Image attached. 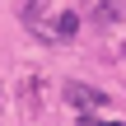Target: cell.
<instances>
[{"mask_svg": "<svg viewBox=\"0 0 126 126\" xmlns=\"http://www.w3.org/2000/svg\"><path fill=\"white\" fill-rule=\"evenodd\" d=\"M65 98H70L75 108H108V103H112L103 89H94V84H75V79L65 84Z\"/></svg>", "mask_w": 126, "mask_h": 126, "instance_id": "1", "label": "cell"}, {"mask_svg": "<svg viewBox=\"0 0 126 126\" xmlns=\"http://www.w3.org/2000/svg\"><path fill=\"white\" fill-rule=\"evenodd\" d=\"M126 19V0H103L98 9H94V23L98 28H112V23H122Z\"/></svg>", "mask_w": 126, "mask_h": 126, "instance_id": "2", "label": "cell"}, {"mask_svg": "<svg viewBox=\"0 0 126 126\" xmlns=\"http://www.w3.org/2000/svg\"><path fill=\"white\" fill-rule=\"evenodd\" d=\"M75 33H79V14H75V9H65V14L56 19V37H61V42H70Z\"/></svg>", "mask_w": 126, "mask_h": 126, "instance_id": "3", "label": "cell"}, {"mask_svg": "<svg viewBox=\"0 0 126 126\" xmlns=\"http://www.w3.org/2000/svg\"><path fill=\"white\" fill-rule=\"evenodd\" d=\"M84 126H122V122H94V117H84Z\"/></svg>", "mask_w": 126, "mask_h": 126, "instance_id": "4", "label": "cell"}]
</instances>
